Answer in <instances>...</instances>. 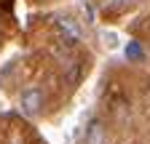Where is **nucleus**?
<instances>
[{
  "label": "nucleus",
  "mask_w": 150,
  "mask_h": 144,
  "mask_svg": "<svg viewBox=\"0 0 150 144\" xmlns=\"http://www.w3.org/2000/svg\"><path fill=\"white\" fill-rule=\"evenodd\" d=\"M43 104H46V94L40 88H24L22 94H19V110H22L27 117H35L43 112Z\"/></svg>",
  "instance_id": "1"
},
{
  "label": "nucleus",
  "mask_w": 150,
  "mask_h": 144,
  "mask_svg": "<svg viewBox=\"0 0 150 144\" xmlns=\"http://www.w3.org/2000/svg\"><path fill=\"white\" fill-rule=\"evenodd\" d=\"M56 32H59L62 40L70 43V45H75V43L81 40V27L75 24L72 19H64V16H59V19H56Z\"/></svg>",
  "instance_id": "2"
},
{
  "label": "nucleus",
  "mask_w": 150,
  "mask_h": 144,
  "mask_svg": "<svg viewBox=\"0 0 150 144\" xmlns=\"http://www.w3.org/2000/svg\"><path fill=\"white\" fill-rule=\"evenodd\" d=\"M126 56H129L131 62H142V56H145V51L139 48V43H134V40H131V43L126 45Z\"/></svg>",
  "instance_id": "4"
},
{
  "label": "nucleus",
  "mask_w": 150,
  "mask_h": 144,
  "mask_svg": "<svg viewBox=\"0 0 150 144\" xmlns=\"http://www.w3.org/2000/svg\"><path fill=\"white\" fill-rule=\"evenodd\" d=\"M83 144H107V131H105L102 120H91V123L86 125Z\"/></svg>",
  "instance_id": "3"
},
{
  "label": "nucleus",
  "mask_w": 150,
  "mask_h": 144,
  "mask_svg": "<svg viewBox=\"0 0 150 144\" xmlns=\"http://www.w3.org/2000/svg\"><path fill=\"white\" fill-rule=\"evenodd\" d=\"M105 3H107L110 8H118V6H126V3H131V0H105Z\"/></svg>",
  "instance_id": "6"
},
{
  "label": "nucleus",
  "mask_w": 150,
  "mask_h": 144,
  "mask_svg": "<svg viewBox=\"0 0 150 144\" xmlns=\"http://www.w3.org/2000/svg\"><path fill=\"white\" fill-rule=\"evenodd\" d=\"M102 43H105V48H118V32L105 29L102 32Z\"/></svg>",
  "instance_id": "5"
}]
</instances>
